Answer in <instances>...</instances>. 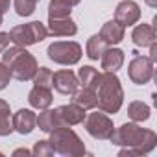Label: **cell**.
I'll return each mask as SVG.
<instances>
[{"mask_svg": "<svg viewBox=\"0 0 157 157\" xmlns=\"http://www.w3.org/2000/svg\"><path fill=\"white\" fill-rule=\"evenodd\" d=\"M52 85L61 94H74L78 89V78L72 70H57L52 74Z\"/></svg>", "mask_w": 157, "mask_h": 157, "instance_id": "obj_9", "label": "cell"}, {"mask_svg": "<svg viewBox=\"0 0 157 157\" xmlns=\"http://www.w3.org/2000/svg\"><path fill=\"white\" fill-rule=\"evenodd\" d=\"M28 102L37 107V109H46L50 104H52V93L48 87H41V85H35L30 94H28Z\"/></svg>", "mask_w": 157, "mask_h": 157, "instance_id": "obj_16", "label": "cell"}, {"mask_svg": "<svg viewBox=\"0 0 157 157\" xmlns=\"http://www.w3.org/2000/svg\"><path fill=\"white\" fill-rule=\"evenodd\" d=\"M32 80L35 82V85H41V87H52V72L46 68V67H41V68H37V72H35V76L32 78Z\"/></svg>", "mask_w": 157, "mask_h": 157, "instance_id": "obj_26", "label": "cell"}, {"mask_svg": "<svg viewBox=\"0 0 157 157\" xmlns=\"http://www.w3.org/2000/svg\"><path fill=\"white\" fill-rule=\"evenodd\" d=\"M4 63L10 67L11 76L21 80V82L32 80L37 72V68H39L35 63V57L30 52H26L24 46H19V44L4 50Z\"/></svg>", "mask_w": 157, "mask_h": 157, "instance_id": "obj_2", "label": "cell"}, {"mask_svg": "<svg viewBox=\"0 0 157 157\" xmlns=\"http://www.w3.org/2000/svg\"><path fill=\"white\" fill-rule=\"evenodd\" d=\"M35 124H37V117L30 111V109H21L19 113H15V117H13V128L19 131V133H30L33 128H35Z\"/></svg>", "mask_w": 157, "mask_h": 157, "instance_id": "obj_13", "label": "cell"}, {"mask_svg": "<svg viewBox=\"0 0 157 157\" xmlns=\"http://www.w3.org/2000/svg\"><path fill=\"white\" fill-rule=\"evenodd\" d=\"M100 37L107 43V44H118L124 39V26L118 24L117 21H109L104 24V28L100 30Z\"/></svg>", "mask_w": 157, "mask_h": 157, "instance_id": "obj_15", "label": "cell"}, {"mask_svg": "<svg viewBox=\"0 0 157 157\" xmlns=\"http://www.w3.org/2000/svg\"><path fill=\"white\" fill-rule=\"evenodd\" d=\"M124 63V52L118 48H105L102 54V68L105 72H117Z\"/></svg>", "mask_w": 157, "mask_h": 157, "instance_id": "obj_14", "label": "cell"}, {"mask_svg": "<svg viewBox=\"0 0 157 157\" xmlns=\"http://www.w3.org/2000/svg\"><path fill=\"white\" fill-rule=\"evenodd\" d=\"M105 48H107V43L100 35H93L89 39V43H87V56L91 59H98V57H102V54L105 52Z\"/></svg>", "mask_w": 157, "mask_h": 157, "instance_id": "obj_20", "label": "cell"}, {"mask_svg": "<svg viewBox=\"0 0 157 157\" xmlns=\"http://www.w3.org/2000/svg\"><path fill=\"white\" fill-rule=\"evenodd\" d=\"M67 2H68L70 6H76V4H80V2H82V0H67Z\"/></svg>", "mask_w": 157, "mask_h": 157, "instance_id": "obj_31", "label": "cell"}, {"mask_svg": "<svg viewBox=\"0 0 157 157\" xmlns=\"http://www.w3.org/2000/svg\"><path fill=\"white\" fill-rule=\"evenodd\" d=\"M131 39L137 46H150L151 43H155V33H153V28L148 26V24H139L133 33H131Z\"/></svg>", "mask_w": 157, "mask_h": 157, "instance_id": "obj_17", "label": "cell"}, {"mask_svg": "<svg viewBox=\"0 0 157 157\" xmlns=\"http://www.w3.org/2000/svg\"><path fill=\"white\" fill-rule=\"evenodd\" d=\"M78 32L74 21H70L68 17H61V19H50V26H48V33L56 35V37H68L74 35Z\"/></svg>", "mask_w": 157, "mask_h": 157, "instance_id": "obj_12", "label": "cell"}, {"mask_svg": "<svg viewBox=\"0 0 157 157\" xmlns=\"http://www.w3.org/2000/svg\"><path fill=\"white\" fill-rule=\"evenodd\" d=\"M146 4L151 6V8H155V6H157V0H146Z\"/></svg>", "mask_w": 157, "mask_h": 157, "instance_id": "obj_30", "label": "cell"}, {"mask_svg": "<svg viewBox=\"0 0 157 157\" xmlns=\"http://www.w3.org/2000/svg\"><path fill=\"white\" fill-rule=\"evenodd\" d=\"M153 61L150 57H135L129 63V78L133 80V83L137 85H144L150 82V78L153 74Z\"/></svg>", "mask_w": 157, "mask_h": 157, "instance_id": "obj_7", "label": "cell"}, {"mask_svg": "<svg viewBox=\"0 0 157 157\" xmlns=\"http://www.w3.org/2000/svg\"><path fill=\"white\" fill-rule=\"evenodd\" d=\"M50 146H52L54 150H57L59 153H82V151H83L78 135H76L72 129L63 128V126H57V128L52 129Z\"/></svg>", "mask_w": 157, "mask_h": 157, "instance_id": "obj_4", "label": "cell"}, {"mask_svg": "<svg viewBox=\"0 0 157 157\" xmlns=\"http://www.w3.org/2000/svg\"><path fill=\"white\" fill-rule=\"evenodd\" d=\"M100 76L96 68L93 67H83L80 68V82H82V87H89V89H94L96 91V85L100 82Z\"/></svg>", "mask_w": 157, "mask_h": 157, "instance_id": "obj_19", "label": "cell"}, {"mask_svg": "<svg viewBox=\"0 0 157 157\" xmlns=\"http://www.w3.org/2000/svg\"><path fill=\"white\" fill-rule=\"evenodd\" d=\"M13 129L11 122H10V105L0 100V135H10Z\"/></svg>", "mask_w": 157, "mask_h": 157, "instance_id": "obj_23", "label": "cell"}, {"mask_svg": "<svg viewBox=\"0 0 157 157\" xmlns=\"http://www.w3.org/2000/svg\"><path fill=\"white\" fill-rule=\"evenodd\" d=\"M48 57L59 65H74L82 57V46L72 41H57L48 46Z\"/></svg>", "mask_w": 157, "mask_h": 157, "instance_id": "obj_5", "label": "cell"}, {"mask_svg": "<svg viewBox=\"0 0 157 157\" xmlns=\"http://www.w3.org/2000/svg\"><path fill=\"white\" fill-rule=\"evenodd\" d=\"M37 124L43 131H52L54 128L61 126L59 118H57V113L56 111H43L39 117H37Z\"/></svg>", "mask_w": 157, "mask_h": 157, "instance_id": "obj_21", "label": "cell"}, {"mask_svg": "<svg viewBox=\"0 0 157 157\" xmlns=\"http://www.w3.org/2000/svg\"><path fill=\"white\" fill-rule=\"evenodd\" d=\"M56 113H57V118H59L61 126H63V124L74 126V124L83 122V118H85L83 109H82L80 105H76V104H72V105H61V107L56 109Z\"/></svg>", "mask_w": 157, "mask_h": 157, "instance_id": "obj_11", "label": "cell"}, {"mask_svg": "<svg viewBox=\"0 0 157 157\" xmlns=\"http://www.w3.org/2000/svg\"><path fill=\"white\" fill-rule=\"evenodd\" d=\"M11 80V70L6 63H0V91H2Z\"/></svg>", "mask_w": 157, "mask_h": 157, "instance_id": "obj_27", "label": "cell"}, {"mask_svg": "<svg viewBox=\"0 0 157 157\" xmlns=\"http://www.w3.org/2000/svg\"><path fill=\"white\" fill-rule=\"evenodd\" d=\"M74 104L76 105H80L83 111L85 109H93L96 107V91L94 89H89V87H83L82 91H78L74 93Z\"/></svg>", "mask_w": 157, "mask_h": 157, "instance_id": "obj_18", "label": "cell"}, {"mask_svg": "<svg viewBox=\"0 0 157 157\" xmlns=\"http://www.w3.org/2000/svg\"><path fill=\"white\" fill-rule=\"evenodd\" d=\"M46 35H48V30H46L44 24L39 22V21L15 26V28L10 32V39H11L15 44H19V46H30V44L41 43L43 39H46Z\"/></svg>", "mask_w": 157, "mask_h": 157, "instance_id": "obj_3", "label": "cell"}, {"mask_svg": "<svg viewBox=\"0 0 157 157\" xmlns=\"http://www.w3.org/2000/svg\"><path fill=\"white\" fill-rule=\"evenodd\" d=\"M85 128L96 139H109L113 135V124L104 113H91L85 120Z\"/></svg>", "mask_w": 157, "mask_h": 157, "instance_id": "obj_6", "label": "cell"}, {"mask_svg": "<svg viewBox=\"0 0 157 157\" xmlns=\"http://www.w3.org/2000/svg\"><path fill=\"white\" fill-rule=\"evenodd\" d=\"M151 131H142L139 126H133V124H124L113 137V140L117 144H135V142H144V137L150 135Z\"/></svg>", "mask_w": 157, "mask_h": 157, "instance_id": "obj_10", "label": "cell"}, {"mask_svg": "<svg viewBox=\"0 0 157 157\" xmlns=\"http://www.w3.org/2000/svg\"><path fill=\"white\" fill-rule=\"evenodd\" d=\"M129 117H131L133 120H146V118L150 117V109H148V105L142 104V102H133V104L129 105Z\"/></svg>", "mask_w": 157, "mask_h": 157, "instance_id": "obj_25", "label": "cell"}, {"mask_svg": "<svg viewBox=\"0 0 157 157\" xmlns=\"http://www.w3.org/2000/svg\"><path fill=\"white\" fill-rule=\"evenodd\" d=\"M0 24H2V15H0Z\"/></svg>", "mask_w": 157, "mask_h": 157, "instance_id": "obj_32", "label": "cell"}, {"mask_svg": "<svg viewBox=\"0 0 157 157\" xmlns=\"http://www.w3.org/2000/svg\"><path fill=\"white\" fill-rule=\"evenodd\" d=\"M39 0H13V6H15V11L17 15L21 17H28L35 11V4Z\"/></svg>", "mask_w": 157, "mask_h": 157, "instance_id": "obj_24", "label": "cell"}, {"mask_svg": "<svg viewBox=\"0 0 157 157\" xmlns=\"http://www.w3.org/2000/svg\"><path fill=\"white\" fill-rule=\"evenodd\" d=\"M10 10V0H0V15H4Z\"/></svg>", "mask_w": 157, "mask_h": 157, "instance_id": "obj_29", "label": "cell"}, {"mask_svg": "<svg viewBox=\"0 0 157 157\" xmlns=\"http://www.w3.org/2000/svg\"><path fill=\"white\" fill-rule=\"evenodd\" d=\"M140 17V10H139V4L133 2V0H124L117 6V11H115V21L118 24H122L124 28L126 26H131L139 21Z\"/></svg>", "mask_w": 157, "mask_h": 157, "instance_id": "obj_8", "label": "cell"}, {"mask_svg": "<svg viewBox=\"0 0 157 157\" xmlns=\"http://www.w3.org/2000/svg\"><path fill=\"white\" fill-rule=\"evenodd\" d=\"M122 87L118 78L113 72H105L100 76V82L96 85V105L105 113H117L122 105Z\"/></svg>", "mask_w": 157, "mask_h": 157, "instance_id": "obj_1", "label": "cell"}, {"mask_svg": "<svg viewBox=\"0 0 157 157\" xmlns=\"http://www.w3.org/2000/svg\"><path fill=\"white\" fill-rule=\"evenodd\" d=\"M46 144H48L46 140H41V142H37V146L33 148V151H35V153H52L54 150H52V148H50V150H46Z\"/></svg>", "mask_w": 157, "mask_h": 157, "instance_id": "obj_28", "label": "cell"}, {"mask_svg": "<svg viewBox=\"0 0 157 157\" xmlns=\"http://www.w3.org/2000/svg\"><path fill=\"white\" fill-rule=\"evenodd\" d=\"M70 4L67 0H52L50 8H48V17L50 19H61V17H68L70 15Z\"/></svg>", "mask_w": 157, "mask_h": 157, "instance_id": "obj_22", "label": "cell"}]
</instances>
